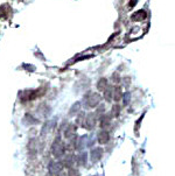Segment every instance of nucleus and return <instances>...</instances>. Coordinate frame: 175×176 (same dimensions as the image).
<instances>
[{"label": "nucleus", "instance_id": "obj_1", "mask_svg": "<svg viewBox=\"0 0 175 176\" xmlns=\"http://www.w3.org/2000/svg\"><path fill=\"white\" fill-rule=\"evenodd\" d=\"M52 153H53V155H54L55 158H57V159L63 158L64 154H66V147H64V145L61 144V141H56L55 140V142L53 144V146H52Z\"/></svg>", "mask_w": 175, "mask_h": 176}, {"label": "nucleus", "instance_id": "obj_2", "mask_svg": "<svg viewBox=\"0 0 175 176\" xmlns=\"http://www.w3.org/2000/svg\"><path fill=\"white\" fill-rule=\"evenodd\" d=\"M100 103V96L95 92H89L85 96V105L89 108H96Z\"/></svg>", "mask_w": 175, "mask_h": 176}, {"label": "nucleus", "instance_id": "obj_3", "mask_svg": "<svg viewBox=\"0 0 175 176\" xmlns=\"http://www.w3.org/2000/svg\"><path fill=\"white\" fill-rule=\"evenodd\" d=\"M96 122H97V119H96V114L95 113H89L86 117H85V120H84V125L83 127L84 128H88V130H94L95 126H96Z\"/></svg>", "mask_w": 175, "mask_h": 176}, {"label": "nucleus", "instance_id": "obj_4", "mask_svg": "<svg viewBox=\"0 0 175 176\" xmlns=\"http://www.w3.org/2000/svg\"><path fill=\"white\" fill-rule=\"evenodd\" d=\"M63 169V163L61 162H50L48 166V173L49 175H58Z\"/></svg>", "mask_w": 175, "mask_h": 176}, {"label": "nucleus", "instance_id": "obj_5", "mask_svg": "<svg viewBox=\"0 0 175 176\" xmlns=\"http://www.w3.org/2000/svg\"><path fill=\"white\" fill-rule=\"evenodd\" d=\"M103 153H104V150L103 148H100V147H96L91 150V153H90V155H91V161L92 162H98L102 158H103Z\"/></svg>", "mask_w": 175, "mask_h": 176}, {"label": "nucleus", "instance_id": "obj_6", "mask_svg": "<svg viewBox=\"0 0 175 176\" xmlns=\"http://www.w3.org/2000/svg\"><path fill=\"white\" fill-rule=\"evenodd\" d=\"M56 125V118H54L53 120H50V122H47L44 125H43V127H42V130H41V135H46L47 133H49L53 128H54V126Z\"/></svg>", "mask_w": 175, "mask_h": 176}, {"label": "nucleus", "instance_id": "obj_7", "mask_svg": "<svg viewBox=\"0 0 175 176\" xmlns=\"http://www.w3.org/2000/svg\"><path fill=\"white\" fill-rule=\"evenodd\" d=\"M97 140H98V142H99V144H102V145L108 144L109 140H110V134H109L108 131L102 130V131L97 134Z\"/></svg>", "mask_w": 175, "mask_h": 176}, {"label": "nucleus", "instance_id": "obj_8", "mask_svg": "<svg viewBox=\"0 0 175 176\" xmlns=\"http://www.w3.org/2000/svg\"><path fill=\"white\" fill-rule=\"evenodd\" d=\"M76 130H77V127L74 126V125H69V126H67L66 130H64V136H66L67 139L75 138V136H76Z\"/></svg>", "mask_w": 175, "mask_h": 176}, {"label": "nucleus", "instance_id": "obj_9", "mask_svg": "<svg viewBox=\"0 0 175 176\" xmlns=\"http://www.w3.org/2000/svg\"><path fill=\"white\" fill-rule=\"evenodd\" d=\"M86 142H88V135H82L78 140L76 139V145H75V148L82 150L86 147Z\"/></svg>", "mask_w": 175, "mask_h": 176}, {"label": "nucleus", "instance_id": "obj_10", "mask_svg": "<svg viewBox=\"0 0 175 176\" xmlns=\"http://www.w3.org/2000/svg\"><path fill=\"white\" fill-rule=\"evenodd\" d=\"M63 164H66V167H68V168H72L76 164V155H72V154L67 155Z\"/></svg>", "mask_w": 175, "mask_h": 176}, {"label": "nucleus", "instance_id": "obj_11", "mask_svg": "<svg viewBox=\"0 0 175 176\" xmlns=\"http://www.w3.org/2000/svg\"><path fill=\"white\" fill-rule=\"evenodd\" d=\"M86 161H88V154L86 153H81L80 155L76 156V163H78L81 166L86 164Z\"/></svg>", "mask_w": 175, "mask_h": 176}, {"label": "nucleus", "instance_id": "obj_12", "mask_svg": "<svg viewBox=\"0 0 175 176\" xmlns=\"http://www.w3.org/2000/svg\"><path fill=\"white\" fill-rule=\"evenodd\" d=\"M80 111H81V103L77 102V103H75V104L70 108V110H69V116H75V114H77Z\"/></svg>", "mask_w": 175, "mask_h": 176}, {"label": "nucleus", "instance_id": "obj_13", "mask_svg": "<svg viewBox=\"0 0 175 176\" xmlns=\"http://www.w3.org/2000/svg\"><path fill=\"white\" fill-rule=\"evenodd\" d=\"M24 122L26 124V125H36L39 120L38 119H35L33 116H30V114H26L25 116V118H24Z\"/></svg>", "mask_w": 175, "mask_h": 176}, {"label": "nucleus", "instance_id": "obj_14", "mask_svg": "<svg viewBox=\"0 0 175 176\" xmlns=\"http://www.w3.org/2000/svg\"><path fill=\"white\" fill-rule=\"evenodd\" d=\"M106 88H108V80L106 78H100L97 82V89L99 91H104Z\"/></svg>", "mask_w": 175, "mask_h": 176}, {"label": "nucleus", "instance_id": "obj_15", "mask_svg": "<svg viewBox=\"0 0 175 176\" xmlns=\"http://www.w3.org/2000/svg\"><path fill=\"white\" fill-rule=\"evenodd\" d=\"M121 96H123V92H121L120 88H116V89H113V92H112V99H113L114 102L120 100Z\"/></svg>", "mask_w": 175, "mask_h": 176}, {"label": "nucleus", "instance_id": "obj_16", "mask_svg": "<svg viewBox=\"0 0 175 176\" xmlns=\"http://www.w3.org/2000/svg\"><path fill=\"white\" fill-rule=\"evenodd\" d=\"M110 124H111V117L108 116V114L102 116V118H100V127L105 128V127H108Z\"/></svg>", "mask_w": 175, "mask_h": 176}, {"label": "nucleus", "instance_id": "obj_17", "mask_svg": "<svg viewBox=\"0 0 175 176\" xmlns=\"http://www.w3.org/2000/svg\"><path fill=\"white\" fill-rule=\"evenodd\" d=\"M112 92H113V89L109 88V86L104 90V98L106 99V102H111L112 100Z\"/></svg>", "mask_w": 175, "mask_h": 176}, {"label": "nucleus", "instance_id": "obj_18", "mask_svg": "<svg viewBox=\"0 0 175 176\" xmlns=\"http://www.w3.org/2000/svg\"><path fill=\"white\" fill-rule=\"evenodd\" d=\"M121 99H123V105H124V106L128 105L130 102H131V94H130V92H125V94H123Z\"/></svg>", "mask_w": 175, "mask_h": 176}, {"label": "nucleus", "instance_id": "obj_19", "mask_svg": "<svg viewBox=\"0 0 175 176\" xmlns=\"http://www.w3.org/2000/svg\"><path fill=\"white\" fill-rule=\"evenodd\" d=\"M84 120H85V114H84L83 112H81V113H80V116H78V118H77V120H76V122H77V125H78V126H82V127H83V125H84Z\"/></svg>", "mask_w": 175, "mask_h": 176}, {"label": "nucleus", "instance_id": "obj_20", "mask_svg": "<svg viewBox=\"0 0 175 176\" xmlns=\"http://www.w3.org/2000/svg\"><path fill=\"white\" fill-rule=\"evenodd\" d=\"M120 113V106H118V105H114L113 108H112V114L114 116V117H118V114Z\"/></svg>", "mask_w": 175, "mask_h": 176}, {"label": "nucleus", "instance_id": "obj_21", "mask_svg": "<svg viewBox=\"0 0 175 176\" xmlns=\"http://www.w3.org/2000/svg\"><path fill=\"white\" fill-rule=\"evenodd\" d=\"M24 68L27 69V70H29L30 72L35 71V67H34V66H29V64H25V66H24Z\"/></svg>", "mask_w": 175, "mask_h": 176}, {"label": "nucleus", "instance_id": "obj_22", "mask_svg": "<svg viewBox=\"0 0 175 176\" xmlns=\"http://www.w3.org/2000/svg\"><path fill=\"white\" fill-rule=\"evenodd\" d=\"M113 80H116V81H113V82H116V83H119L120 82V78H119V76H118V74H113Z\"/></svg>", "mask_w": 175, "mask_h": 176}, {"label": "nucleus", "instance_id": "obj_23", "mask_svg": "<svg viewBox=\"0 0 175 176\" xmlns=\"http://www.w3.org/2000/svg\"><path fill=\"white\" fill-rule=\"evenodd\" d=\"M102 112H104V106H103V105H100L99 108L97 110V113H102Z\"/></svg>", "mask_w": 175, "mask_h": 176}]
</instances>
